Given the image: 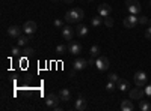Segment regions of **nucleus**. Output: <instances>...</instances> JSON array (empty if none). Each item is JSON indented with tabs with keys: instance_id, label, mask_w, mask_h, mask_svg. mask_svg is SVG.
Returning a JSON list of instances; mask_svg holds the SVG:
<instances>
[{
	"instance_id": "nucleus-1",
	"label": "nucleus",
	"mask_w": 151,
	"mask_h": 111,
	"mask_svg": "<svg viewBox=\"0 0 151 111\" xmlns=\"http://www.w3.org/2000/svg\"><path fill=\"white\" fill-rule=\"evenodd\" d=\"M83 17H85L83 9H80V8H74V9L68 11L67 14H65V21L70 23V24H73V23H80V21L83 20Z\"/></svg>"
},
{
	"instance_id": "nucleus-2",
	"label": "nucleus",
	"mask_w": 151,
	"mask_h": 111,
	"mask_svg": "<svg viewBox=\"0 0 151 111\" xmlns=\"http://www.w3.org/2000/svg\"><path fill=\"white\" fill-rule=\"evenodd\" d=\"M122 24H124V27H125V29H134V27L137 26V24H139V17H137V15H132V14H130V17L124 18Z\"/></svg>"
},
{
	"instance_id": "nucleus-3",
	"label": "nucleus",
	"mask_w": 151,
	"mask_h": 111,
	"mask_svg": "<svg viewBox=\"0 0 151 111\" xmlns=\"http://www.w3.org/2000/svg\"><path fill=\"white\" fill-rule=\"evenodd\" d=\"M134 84H136V87H144V86L147 84V74L145 72H142V71H139V72H136L134 74Z\"/></svg>"
},
{
	"instance_id": "nucleus-4",
	"label": "nucleus",
	"mask_w": 151,
	"mask_h": 111,
	"mask_svg": "<svg viewBox=\"0 0 151 111\" xmlns=\"http://www.w3.org/2000/svg\"><path fill=\"white\" fill-rule=\"evenodd\" d=\"M95 66L98 68V71H106V69H109V66H110L109 59L104 57V56L97 57V59H95Z\"/></svg>"
},
{
	"instance_id": "nucleus-5",
	"label": "nucleus",
	"mask_w": 151,
	"mask_h": 111,
	"mask_svg": "<svg viewBox=\"0 0 151 111\" xmlns=\"http://www.w3.org/2000/svg\"><path fill=\"white\" fill-rule=\"evenodd\" d=\"M59 101H60V99H59ZM59 101H58V96H56L55 93H48V95L45 96V105H47L48 108H52V110H53L55 107H58V102H59Z\"/></svg>"
},
{
	"instance_id": "nucleus-6",
	"label": "nucleus",
	"mask_w": 151,
	"mask_h": 111,
	"mask_svg": "<svg viewBox=\"0 0 151 111\" xmlns=\"http://www.w3.org/2000/svg\"><path fill=\"white\" fill-rule=\"evenodd\" d=\"M144 95H145V90H142V87L132 89V90H130V99H134V101H137V99H142Z\"/></svg>"
},
{
	"instance_id": "nucleus-7",
	"label": "nucleus",
	"mask_w": 151,
	"mask_h": 111,
	"mask_svg": "<svg viewBox=\"0 0 151 111\" xmlns=\"http://www.w3.org/2000/svg\"><path fill=\"white\" fill-rule=\"evenodd\" d=\"M110 12H112V8H110V5H107V3H103V5L98 6V15H101L103 18H104V17H109Z\"/></svg>"
},
{
	"instance_id": "nucleus-8",
	"label": "nucleus",
	"mask_w": 151,
	"mask_h": 111,
	"mask_svg": "<svg viewBox=\"0 0 151 111\" xmlns=\"http://www.w3.org/2000/svg\"><path fill=\"white\" fill-rule=\"evenodd\" d=\"M86 66H89V65H88V60H85V59H76L73 63V68L76 71H83Z\"/></svg>"
},
{
	"instance_id": "nucleus-9",
	"label": "nucleus",
	"mask_w": 151,
	"mask_h": 111,
	"mask_svg": "<svg viewBox=\"0 0 151 111\" xmlns=\"http://www.w3.org/2000/svg\"><path fill=\"white\" fill-rule=\"evenodd\" d=\"M23 30L26 32L27 35H32L36 32V23L35 21H26L24 23V26H23Z\"/></svg>"
},
{
	"instance_id": "nucleus-10",
	"label": "nucleus",
	"mask_w": 151,
	"mask_h": 111,
	"mask_svg": "<svg viewBox=\"0 0 151 111\" xmlns=\"http://www.w3.org/2000/svg\"><path fill=\"white\" fill-rule=\"evenodd\" d=\"M68 51H70L71 54H74V56H79V54L82 53V45H80L79 42H71L70 47H68Z\"/></svg>"
},
{
	"instance_id": "nucleus-11",
	"label": "nucleus",
	"mask_w": 151,
	"mask_h": 111,
	"mask_svg": "<svg viewBox=\"0 0 151 111\" xmlns=\"http://www.w3.org/2000/svg\"><path fill=\"white\" fill-rule=\"evenodd\" d=\"M21 27H18V26H11L9 29H8V35L11 36V38H18V36H21Z\"/></svg>"
},
{
	"instance_id": "nucleus-12",
	"label": "nucleus",
	"mask_w": 151,
	"mask_h": 111,
	"mask_svg": "<svg viewBox=\"0 0 151 111\" xmlns=\"http://www.w3.org/2000/svg\"><path fill=\"white\" fill-rule=\"evenodd\" d=\"M73 29H70V26H64L62 27V38L65 41H71L73 39Z\"/></svg>"
},
{
	"instance_id": "nucleus-13",
	"label": "nucleus",
	"mask_w": 151,
	"mask_h": 111,
	"mask_svg": "<svg viewBox=\"0 0 151 111\" xmlns=\"http://www.w3.org/2000/svg\"><path fill=\"white\" fill-rule=\"evenodd\" d=\"M74 110H76V111H83V110H86V101L83 99V98H79V99L74 102Z\"/></svg>"
},
{
	"instance_id": "nucleus-14",
	"label": "nucleus",
	"mask_w": 151,
	"mask_h": 111,
	"mask_svg": "<svg viewBox=\"0 0 151 111\" xmlns=\"http://www.w3.org/2000/svg\"><path fill=\"white\" fill-rule=\"evenodd\" d=\"M59 99H60V101H64V102H68V101L71 99V93H70V90H68V89H62V90L59 92Z\"/></svg>"
},
{
	"instance_id": "nucleus-15",
	"label": "nucleus",
	"mask_w": 151,
	"mask_h": 111,
	"mask_svg": "<svg viewBox=\"0 0 151 111\" xmlns=\"http://www.w3.org/2000/svg\"><path fill=\"white\" fill-rule=\"evenodd\" d=\"M116 86H118V89L122 90V92H127V90L130 89V87H129V81L124 80V78H119L118 83H116Z\"/></svg>"
},
{
	"instance_id": "nucleus-16",
	"label": "nucleus",
	"mask_w": 151,
	"mask_h": 111,
	"mask_svg": "<svg viewBox=\"0 0 151 111\" xmlns=\"http://www.w3.org/2000/svg\"><path fill=\"white\" fill-rule=\"evenodd\" d=\"M129 8V12L132 15H139L141 14V3H137V5H132V6H127Z\"/></svg>"
},
{
	"instance_id": "nucleus-17",
	"label": "nucleus",
	"mask_w": 151,
	"mask_h": 111,
	"mask_svg": "<svg viewBox=\"0 0 151 111\" xmlns=\"http://www.w3.org/2000/svg\"><path fill=\"white\" fill-rule=\"evenodd\" d=\"M29 36L26 35V36H18V38H17V45L18 47H26L27 44H29Z\"/></svg>"
},
{
	"instance_id": "nucleus-18",
	"label": "nucleus",
	"mask_w": 151,
	"mask_h": 111,
	"mask_svg": "<svg viewBox=\"0 0 151 111\" xmlns=\"http://www.w3.org/2000/svg\"><path fill=\"white\" fill-rule=\"evenodd\" d=\"M133 104H132V101H122L121 102V110L122 111H133Z\"/></svg>"
},
{
	"instance_id": "nucleus-19",
	"label": "nucleus",
	"mask_w": 151,
	"mask_h": 111,
	"mask_svg": "<svg viewBox=\"0 0 151 111\" xmlns=\"http://www.w3.org/2000/svg\"><path fill=\"white\" fill-rule=\"evenodd\" d=\"M76 33H77L79 36H86L88 35V27L83 26V24H79L77 29H76Z\"/></svg>"
},
{
	"instance_id": "nucleus-20",
	"label": "nucleus",
	"mask_w": 151,
	"mask_h": 111,
	"mask_svg": "<svg viewBox=\"0 0 151 111\" xmlns=\"http://www.w3.org/2000/svg\"><path fill=\"white\" fill-rule=\"evenodd\" d=\"M91 24H92L94 27H100V26H101V24H103V17H101V15H98V17H94V18L91 20Z\"/></svg>"
},
{
	"instance_id": "nucleus-21",
	"label": "nucleus",
	"mask_w": 151,
	"mask_h": 111,
	"mask_svg": "<svg viewBox=\"0 0 151 111\" xmlns=\"http://www.w3.org/2000/svg\"><path fill=\"white\" fill-rule=\"evenodd\" d=\"M139 110L141 111H150L151 110V104L148 101H141L139 102Z\"/></svg>"
},
{
	"instance_id": "nucleus-22",
	"label": "nucleus",
	"mask_w": 151,
	"mask_h": 111,
	"mask_svg": "<svg viewBox=\"0 0 151 111\" xmlns=\"http://www.w3.org/2000/svg\"><path fill=\"white\" fill-rule=\"evenodd\" d=\"M89 54H91V57H97L100 54V47L98 45H92L91 50H89Z\"/></svg>"
},
{
	"instance_id": "nucleus-23",
	"label": "nucleus",
	"mask_w": 151,
	"mask_h": 111,
	"mask_svg": "<svg viewBox=\"0 0 151 111\" xmlns=\"http://www.w3.org/2000/svg\"><path fill=\"white\" fill-rule=\"evenodd\" d=\"M103 23H104V26H106V27H113V24H115L113 18H110V17H104Z\"/></svg>"
},
{
	"instance_id": "nucleus-24",
	"label": "nucleus",
	"mask_w": 151,
	"mask_h": 111,
	"mask_svg": "<svg viewBox=\"0 0 151 111\" xmlns=\"http://www.w3.org/2000/svg\"><path fill=\"white\" fill-rule=\"evenodd\" d=\"M67 50H68V48H67L65 45H62V44H59V45L56 47V53H59V54H64Z\"/></svg>"
},
{
	"instance_id": "nucleus-25",
	"label": "nucleus",
	"mask_w": 151,
	"mask_h": 111,
	"mask_svg": "<svg viewBox=\"0 0 151 111\" xmlns=\"http://www.w3.org/2000/svg\"><path fill=\"white\" fill-rule=\"evenodd\" d=\"M115 84H116V83L109 81V83L106 84V90H107V92H113V90H115Z\"/></svg>"
},
{
	"instance_id": "nucleus-26",
	"label": "nucleus",
	"mask_w": 151,
	"mask_h": 111,
	"mask_svg": "<svg viewBox=\"0 0 151 111\" xmlns=\"http://www.w3.org/2000/svg\"><path fill=\"white\" fill-rule=\"evenodd\" d=\"M107 78H109V81H113V83H118V80H119L116 74H109Z\"/></svg>"
},
{
	"instance_id": "nucleus-27",
	"label": "nucleus",
	"mask_w": 151,
	"mask_h": 111,
	"mask_svg": "<svg viewBox=\"0 0 151 111\" xmlns=\"http://www.w3.org/2000/svg\"><path fill=\"white\" fill-rule=\"evenodd\" d=\"M11 54H12V56H18V54H20V47L17 45V47L12 48V50H11Z\"/></svg>"
},
{
	"instance_id": "nucleus-28",
	"label": "nucleus",
	"mask_w": 151,
	"mask_h": 111,
	"mask_svg": "<svg viewBox=\"0 0 151 111\" xmlns=\"http://www.w3.org/2000/svg\"><path fill=\"white\" fill-rule=\"evenodd\" d=\"M23 53L26 54V56H30V54L35 53V50H33V48H30V47H27V48H24V51H23Z\"/></svg>"
},
{
	"instance_id": "nucleus-29",
	"label": "nucleus",
	"mask_w": 151,
	"mask_h": 111,
	"mask_svg": "<svg viewBox=\"0 0 151 111\" xmlns=\"http://www.w3.org/2000/svg\"><path fill=\"white\" fill-rule=\"evenodd\" d=\"M55 26L58 29H62V27H64V23H62V20H55Z\"/></svg>"
},
{
	"instance_id": "nucleus-30",
	"label": "nucleus",
	"mask_w": 151,
	"mask_h": 111,
	"mask_svg": "<svg viewBox=\"0 0 151 111\" xmlns=\"http://www.w3.org/2000/svg\"><path fill=\"white\" fill-rule=\"evenodd\" d=\"M145 38L151 41V26H150V27H148V29L145 30Z\"/></svg>"
},
{
	"instance_id": "nucleus-31",
	"label": "nucleus",
	"mask_w": 151,
	"mask_h": 111,
	"mask_svg": "<svg viewBox=\"0 0 151 111\" xmlns=\"http://www.w3.org/2000/svg\"><path fill=\"white\" fill-rule=\"evenodd\" d=\"M125 3H127V6H132V5H137L139 0H125Z\"/></svg>"
},
{
	"instance_id": "nucleus-32",
	"label": "nucleus",
	"mask_w": 151,
	"mask_h": 111,
	"mask_svg": "<svg viewBox=\"0 0 151 111\" xmlns=\"http://www.w3.org/2000/svg\"><path fill=\"white\" fill-rule=\"evenodd\" d=\"M147 23H148V18L147 17H144V15L139 17V24H147Z\"/></svg>"
},
{
	"instance_id": "nucleus-33",
	"label": "nucleus",
	"mask_w": 151,
	"mask_h": 111,
	"mask_svg": "<svg viewBox=\"0 0 151 111\" xmlns=\"http://www.w3.org/2000/svg\"><path fill=\"white\" fill-rule=\"evenodd\" d=\"M145 95L151 96V86H147V87H145Z\"/></svg>"
},
{
	"instance_id": "nucleus-34",
	"label": "nucleus",
	"mask_w": 151,
	"mask_h": 111,
	"mask_svg": "<svg viewBox=\"0 0 151 111\" xmlns=\"http://www.w3.org/2000/svg\"><path fill=\"white\" fill-rule=\"evenodd\" d=\"M88 65H91V66H94V65H95V60H94V57H91L89 60H88Z\"/></svg>"
},
{
	"instance_id": "nucleus-35",
	"label": "nucleus",
	"mask_w": 151,
	"mask_h": 111,
	"mask_svg": "<svg viewBox=\"0 0 151 111\" xmlns=\"http://www.w3.org/2000/svg\"><path fill=\"white\" fill-rule=\"evenodd\" d=\"M70 77H71V78H74V77H76V69H74V68H73V71L70 72Z\"/></svg>"
},
{
	"instance_id": "nucleus-36",
	"label": "nucleus",
	"mask_w": 151,
	"mask_h": 111,
	"mask_svg": "<svg viewBox=\"0 0 151 111\" xmlns=\"http://www.w3.org/2000/svg\"><path fill=\"white\" fill-rule=\"evenodd\" d=\"M62 2H64V3H67V5H71V3L74 2V0H62Z\"/></svg>"
},
{
	"instance_id": "nucleus-37",
	"label": "nucleus",
	"mask_w": 151,
	"mask_h": 111,
	"mask_svg": "<svg viewBox=\"0 0 151 111\" xmlns=\"http://www.w3.org/2000/svg\"><path fill=\"white\" fill-rule=\"evenodd\" d=\"M148 24H150V26H151V20H148Z\"/></svg>"
},
{
	"instance_id": "nucleus-38",
	"label": "nucleus",
	"mask_w": 151,
	"mask_h": 111,
	"mask_svg": "<svg viewBox=\"0 0 151 111\" xmlns=\"http://www.w3.org/2000/svg\"><path fill=\"white\" fill-rule=\"evenodd\" d=\"M150 6H151V0H150Z\"/></svg>"
}]
</instances>
